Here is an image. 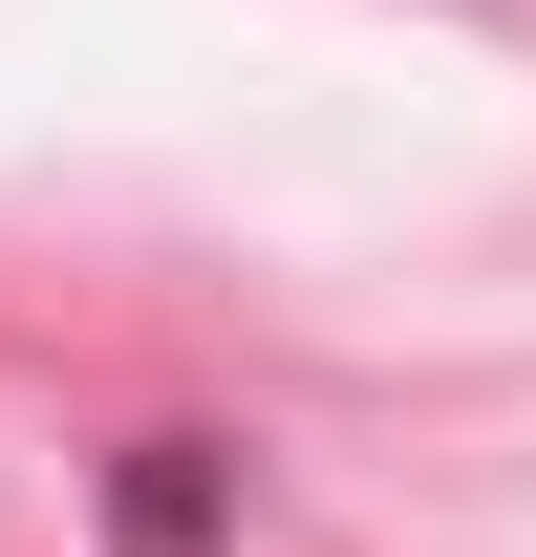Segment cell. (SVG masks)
Instances as JSON below:
<instances>
[{"label": "cell", "mask_w": 536, "mask_h": 557, "mask_svg": "<svg viewBox=\"0 0 536 557\" xmlns=\"http://www.w3.org/2000/svg\"><path fill=\"white\" fill-rule=\"evenodd\" d=\"M215 536H236V450L215 429H150L108 472V557H215Z\"/></svg>", "instance_id": "1"}]
</instances>
